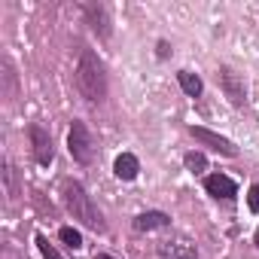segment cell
<instances>
[{
    "label": "cell",
    "mask_w": 259,
    "mask_h": 259,
    "mask_svg": "<svg viewBox=\"0 0 259 259\" xmlns=\"http://www.w3.org/2000/svg\"><path fill=\"white\" fill-rule=\"evenodd\" d=\"M73 79H76V89H79V95H82L85 101L98 104V101L107 98V73H104L101 58H98L92 49H82V55H79V61H76Z\"/></svg>",
    "instance_id": "1"
},
{
    "label": "cell",
    "mask_w": 259,
    "mask_h": 259,
    "mask_svg": "<svg viewBox=\"0 0 259 259\" xmlns=\"http://www.w3.org/2000/svg\"><path fill=\"white\" fill-rule=\"evenodd\" d=\"M64 204H67V210L73 213V220H79L82 226H89V229H95V232H104V217H101V210L92 204L89 192H85L79 183H67V186H64Z\"/></svg>",
    "instance_id": "2"
},
{
    "label": "cell",
    "mask_w": 259,
    "mask_h": 259,
    "mask_svg": "<svg viewBox=\"0 0 259 259\" xmlns=\"http://www.w3.org/2000/svg\"><path fill=\"white\" fill-rule=\"evenodd\" d=\"M67 150H70V156H73L79 165H89L92 156H95V144H92L89 128H85L82 122H76V119H73L70 132H67Z\"/></svg>",
    "instance_id": "3"
},
{
    "label": "cell",
    "mask_w": 259,
    "mask_h": 259,
    "mask_svg": "<svg viewBox=\"0 0 259 259\" xmlns=\"http://www.w3.org/2000/svg\"><path fill=\"white\" fill-rule=\"evenodd\" d=\"M159 256L162 259H198L195 244L183 235H171V238L159 241Z\"/></svg>",
    "instance_id": "4"
},
{
    "label": "cell",
    "mask_w": 259,
    "mask_h": 259,
    "mask_svg": "<svg viewBox=\"0 0 259 259\" xmlns=\"http://www.w3.org/2000/svg\"><path fill=\"white\" fill-rule=\"evenodd\" d=\"M189 132H192V138L195 141H201L204 147H210V150H217V153H223V156H238V147L232 144V141H226V138H220L217 132H207V128H198V125H192L189 128Z\"/></svg>",
    "instance_id": "5"
},
{
    "label": "cell",
    "mask_w": 259,
    "mask_h": 259,
    "mask_svg": "<svg viewBox=\"0 0 259 259\" xmlns=\"http://www.w3.org/2000/svg\"><path fill=\"white\" fill-rule=\"evenodd\" d=\"M31 141H34V156H37V165H52V138L43 125H31Z\"/></svg>",
    "instance_id": "6"
},
{
    "label": "cell",
    "mask_w": 259,
    "mask_h": 259,
    "mask_svg": "<svg viewBox=\"0 0 259 259\" xmlns=\"http://www.w3.org/2000/svg\"><path fill=\"white\" fill-rule=\"evenodd\" d=\"M220 85H223L226 98H229L235 107H241V104H244V98H247V89H244V82L238 79V73H232L229 67H223V70H220Z\"/></svg>",
    "instance_id": "7"
},
{
    "label": "cell",
    "mask_w": 259,
    "mask_h": 259,
    "mask_svg": "<svg viewBox=\"0 0 259 259\" xmlns=\"http://www.w3.org/2000/svg\"><path fill=\"white\" fill-rule=\"evenodd\" d=\"M204 189H207L213 198H235V195H238L235 180L226 177V174H210V177L204 180Z\"/></svg>",
    "instance_id": "8"
},
{
    "label": "cell",
    "mask_w": 259,
    "mask_h": 259,
    "mask_svg": "<svg viewBox=\"0 0 259 259\" xmlns=\"http://www.w3.org/2000/svg\"><path fill=\"white\" fill-rule=\"evenodd\" d=\"M138 171H141V162H138L132 153H122V156L113 162V174H116L119 180H135Z\"/></svg>",
    "instance_id": "9"
},
{
    "label": "cell",
    "mask_w": 259,
    "mask_h": 259,
    "mask_svg": "<svg viewBox=\"0 0 259 259\" xmlns=\"http://www.w3.org/2000/svg\"><path fill=\"white\" fill-rule=\"evenodd\" d=\"M168 223H171L168 213H162V210H147V213H141V217L135 220V229H138V232H153V229H165Z\"/></svg>",
    "instance_id": "10"
},
{
    "label": "cell",
    "mask_w": 259,
    "mask_h": 259,
    "mask_svg": "<svg viewBox=\"0 0 259 259\" xmlns=\"http://www.w3.org/2000/svg\"><path fill=\"white\" fill-rule=\"evenodd\" d=\"M177 79H180V89H183L189 98H198V95H201V89H204V85H201V79H198L195 73H189V70H180V73H177Z\"/></svg>",
    "instance_id": "11"
},
{
    "label": "cell",
    "mask_w": 259,
    "mask_h": 259,
    "mask_svg": "<svg viewBox=\"0 0 259 259\" xmlns=\"http://www.w3.org/2000/svg\"><path fill=\"white\" fill-rule=\"evenodd\" d=\"M85 16H89L92 28H95V31H101V37H107V34H110L107 16H104V10H101V7H85Z\"/></svg>",
    "instance_id": "12"
},
{
    "label": "cell",
    "mask_w": 259,
    "mask_h": 259,
    "mask_svg": "<svg viewBox=\"0 0 259 259\" xmlns=\"http://www.w3.org/2000/svg\"><path fill=\"white\" fill-rule=\"evenodd\" d=\"M58 238H61V241H64L70 250H79V247H82V235H79L73 226H64V229L58 232Z\"/></svg>",
    "instance_id": "13"
},
{
    "label": "cell",
    "mask_w": 259,
    "mask_h": 259,
    "mask_svg": "<svg viewBox=\"0 0 259 259\" xmlns=\"http://www.w3.org/2000/svg\"><path fill=\"white\" fill-rule=\"evenodd\" d=\"M186 168H189L192 174H201V171L207 168V159H204L201 153H186Z\"/></svg>",
    "instance_id": "14"
},
{
    "label": "cell",
    "mask_w": 259,
    "mask_h": 259,
    "mask_svg": "<svg viewBox=\"0 0 259 259\" xmlns=\"http://www.w3.org/2000/svg\"><path fill=\"white\" fill-rule=\"evenodd\" d=\"M37 247H40L43 259H61V253H58V250H55V247H52V244L43 238V235H37Z\"/></svg>",
    "instance_id": "15"
},
{
    "label": "cell",
    "mask_w": 259,
    "mask_h": 259,
    "mask_svg": "<svg viewBox=\"0 0 259 259\" xmlns=\"http://www.w3.org/2000/svg\"><path fill=\"white\" fill-rule=\"evenodd\" d=\"M247 204H250L253 213H259V183L250 186V192H247Z\"/></svg>",
    "instance_id": "16"
},
{
    "label": "cell",
    "mask_w": 259,
    "mask_h": 259,
    "mask_svg": "<svg viewBox=\"0 0 259 259\" xmlns=\"http://www.w3.org/2000/svg\"><path fill=\"white\" fill-rule=\"evenodd\" d=\"M95 259H113V256H107V253H98V256H95Z\"/></svg>",
    "instance_id": "17"
},
{
    "label": "cell",
    "mask_w": 259,
    "mask_h": 259,
    "mask_svg": "<svg viewBox=\"0 0 259 259\" xmlns=\"http://www.w3.org/2000/svg\"><path fill=\"white\" fill-rule=\"evenodd\" d=\"M253 241H256V247H259V229H256V238H253Z\"/></svg>",
    "instance_id": "18"
}]
</instances>
